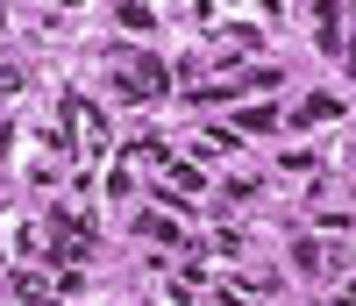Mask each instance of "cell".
<instances>
[{
  "label": "cell",
  "instance_id": "obj_1",
  "mask_svg": "<svg viewBox=\"0 0 356 306\" xmlns=\"http://www.w3.org/2000/svg\"><path fill=\"white\" fill-rule=\"evenodd\" d=\"M114 86H122V93H164V86H171V72L157 65V57H122V72H114Z\"/></svg>",
  "mask_w": 356,
  "mask_h": 306
},
{
  "label": "cell",
  "instance_id": "obj_2",
  "mask_svg": "<svg viewBox=\"0 0 356 306\" xmlns=\"http://www.w3.org/2000/svg\"><path fill=\"white\" fill-rule=\"evenodd\" d=\"M50 250H65V257H93V235H86V221H50Z\"/></svg>",
  "mask_w": 356,
  "mask_h": 306
},
{
  "label": "cell",
  "instance_id": "obj_3",
  "mask_svg": "<svg viewBox=\"0 0 356 306\" xmlns=\"http://www.w3.org/2000/svg\"><path fill=\"white\" fill-rule=\"evenodd\" d=\"M15 292H22V306H50V299H57V292L36 278V271H15Z\"/></svg>",
  "mask_w": 356,
  "mask_h": 306
},
{
  "label": "cell",
  "instance_id": "obj_4",
  "mask_svg": "<svg viewBox=\"0 0 356 306\" xmlns=\"http://www.w3.org/2000/svg\"><path fill=\"white\" fill-rule=\"evenodd\" d=\"M171 186H178V193L193 200V193H207V178H200L193 164H171V171H164V193H171Z\"/></svg>",
  "mask_w": 356,
  "mask_h": 306
},
{
  "label": "cell",
  "instance_id": "obj_5",
  "mask_svg": "<svg viewBox=\"0 0 356 306\" xmlns=\"http://www.w3.org/2000/svg\"><path fill=\"white\" fill-rule=\"evenodd\" d=\"M335 114H342V100H335V93H314V100L300 107V121H335Z\"/></svg>",
  "mask_w": 356,
  "mask_h": 306
},
{
  "label": "cell",
  "instance_id": "obj_6",
  "mask_svg": "<svg viewBox=\"0 0 356 306\" xmlns=\"http://www.w3.org/2000/svg\"><path fill=\"white\" fill-rule=\"evenodd\" d=\"M143 235H157V242H186V228L164 221V214H143Z\"/></svg>",
  "mask_w": 356,
  "mask_h": 306
},
{
  "label": "cell",
  "instance_id": "obj_7",
  "mask_svg": "<svg viewBox=\"0 0 356 306\" xmlns=\"http://www.w3.org/2000/svg\"><path fill=\"white\" fill-rule=\"evenodd\" d=\"M150 22H157V15L143 8V0H129V8H122V29H150Z\"/></svg>",
  "mask_w": 356,
  "mask_h": 306
}]
</instances>
